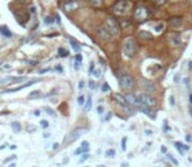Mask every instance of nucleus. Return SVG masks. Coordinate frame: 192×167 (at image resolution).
I'll use <instances>...</instances> for the list:
<instances>
[{
    "label": "nucleus",
    "mask_w": 192,
    "mask_h": 167,
    "mask_svg": "<svg viewBox=\"0 0 192 167\" xmlns=\"http://www.w3.org/2000/svg\"><path fill=\"white\" fill-rule=\"evenodd\" d=\"M122 50H123V54H124L125 58L133 59L135 56H136V54H137V50H139L136 39H135L133 37L125 38L124 42H123V47H122Z\"/></svg>",
    "instance_id": "nucleus-1"
},
{
    "label": "nucleus",
    "mask_w": 192,
    "mask_h": 167,
    "mask_svg": "<svg viewBox=\"0 0 192 167\" xmlns=\"http://www.w3.org/2000/svg\"><path fill=\"white\" fill-rule=\"evenodd\" d=\"M131 8H132L131 0H118L114 4V7L111 8V11L116 16H124L131 11Z\"/></svg>",
    "instance_id": "nucleus-2"
},
{
    "label": "nucleus",
    "mask_w": 192,
    "mask_h": 167,
    "mask_svg": "<svg viewBox=\"0 0 192 167\" xmlns=\"http://www.w3.org/2000/svg\"><path fill=\"white\" fill-rule=\"evenodd\" d=\"M105 26L107 28V30L111 33L112 37H119L120 36V30H122V26L120 22H118V20L112 16H108L106 21H105Z\"/></svg>",
    "instance_id": "nucleus-3"
},
{
    "label": "nucleus",
    "mask_w": 192,
    "mask_h": 167,
    "mask_svg": "<svg viewBox=\"0 0 192 167\" xmlns=\"http://www.w3.org/2000/svg\"><path fill=\"white\" fill-rule=\"evenodd\" d=\"M119 85L123 90H132L135 87V80L125 72L119 73Z\"/></svg>",
    "instance_id": "nucleus-4"
},
{
    "label": "nucleus",
    "mask_w": 192,
    "mask_h": 167,
    "mask_svg": "<svg viewBox=\"0 0 192 167\" xmlns=\"http://www.w3.org/2000/svg\"><path fill=\"white\" fill-rule=\"evenodd\" d=\"M133 17L137 22H145V21L150 17V11L149 8H146L145 5H139L136 9H135Z\"/></svg>",
    "instance_id": "nucleus-5"
},
{
    "label": "nucleus",
    "mask_w": 192,
    "mask_h": 167,
    "mask_svg": "<svg viewBox=\"0 0 192 167\" xmlns=\"http://www.w3.org/2000/svg\"><path fill=\"white\" fill-rule=\"evenodd\" d=\"M139 98H140L142 104H146V106H150V107H156L157 106V101L149 94H140V95H139Z\"/></svg>",
    "instance_id": "nucleus-6"
},
{
    "label": "nucleus",
    "mask_w": 192,
    "mask_h": 167,
    "mask_svg": "<svg viewBox=\"0 0 192 167\" xmlns=\"http://www.w3.org/2000/svg\"><path fill=\"white\" fill-rule=\"evenodd\" d=\"M86 132V128H76L75 131H72L71 133H69V137L67 141L69 144H72V142H75L77 138H80V136H82Z\"/></svg>",
    "instance_id": "nucleus-7"
},
{
    "label": "nucleus",
    "mask_w": 192,
    "mask_h": 167,
    "mask_svg": "<svg viewBox=\"0 0 192 167\" xmlns=\"http://www.w3.org/2000/svg\"><path fill=\"white\" fill-rule=\"evenodd\" d=\"M125 99H127V102H128L129 106H132V107L140 108L141 104H142L140 98H139V95H135V94H127V95H125Z\"/></svg>",
    "instance_id": "nucleus-8"
},
{
    "label": "nucleus",
    "mask_w": 192,
    "mask_h": 167,
    "mask_svg": "<svg viewBox=\"0 0 192 167\" xmlns=\"http://www.w3.org/2000/svg\"><path fill=\"white\" fill-rule=\"evenodd\" d=\"M97 36L101 38L102 41H106V42H107V41H110L111 37H112V36H111V33L107 30L106 26H99V28L97 29Z\"/></svg>",
    "instance_id": "nucleus-9"
},
{
    "label": "nucleus",
    "mask_w": 192,
    "mask_h": 167,
    "mask_svg": "<svg viewBox=\"0 0 192 167\" xmlns=\"http://www.w3.org/2000/svg\"><path fill=\"white\" fill-rule=\"evenodd\" d=\"M140 110H141L142 112H145L146 115L150 118V119H156V111L153 110V107H150V106H146V104H141Z\"/></svg>",
    "instance_id": "nucleus-10"
},
{
    "label": "nucleus",
    "mask_w": 192,
    "mask_h": 167,
    "mask_svg": "<svg viewBox=\"0 0 192 167\" xmlns=\"http://www.w3.org/2000/svg\"><path fill=\"white\" fill-rule=\"evenodd\" d=\"M112 98H114V101L115 102H118V104H120L122 107H127V106H129L128 104V102H127V99H125V97H123L122 94H114L112 95Z\"/></svg>",
    "instance_id": "nucleus-11"
},
{
    "label": "nucleus",
    "mask_w": 192,
    "mask_h": 167,
    "mask_svg": "<svg viewBox=\"0 0 192 167\" xmlns=\"http://www.w3.org/2000/svg\"><path fill=\"white\" fill-rule=\"evenodd\" d=\"M78 8V3L75 2V0H71V2H67L64 4V9L67 12H72V11H76Z\"/></svg>",
    "instance_id": "nucleus-12"
},
{
    "label": "nucleus",
    "mask_w": 192,
    "mask_h": 167,
    "mask_svg": "<svg viewBox=\"0 0 192 167\" xmlns=\"http://www.w3.org/2000/svg\"><path fill=\"white\" fill-rule=\"evenodd\" d=\"M170 42L174 47H179L182 45V38L179 34H173V36H170Z\"/></svg>",
    "instance_id": "nucleus-13"
},
{
    "label": "nucleus",
    "mask_w": 192,
    "mask_h": 167,
    "mask_svg": "<svg viewBox=\"0 0 192 167\" xmlns=\"http://www.w3.org/2000/svg\"><path fill=\"white\" fill-rule=\"evenodd\" d=\"M142 86L145 87L146 91H149V93H153V91H156V86L153 82L148 81V80H142Z\"/></svg>",
    "instance_id": "nucleus-14"
},
{
    "label": "nucleus",
    "mask_w": 192,
    "mask_h": 167,
    "mask_svg": "<svg viewBox=\"0 0 192 167\" xmlns=\"http://www.w3.org/2000/svg\"><path fill=\"white\" fill-rule=\"evenodd\" d=\"M170 25H171L173 28H180L183 25L182 17H173V19H170Z\"/></svg>",
    "instance_id": "nucleus-15"
},
{
    "label": "nucleus",
    "mask_w": 192,
    "mask_h": 167,
    "mask_svg": "<svg viewBox=\"0 0 192 167\" xmlns=\"http://www.w3.org/2000/svg\"><path fill=\"white\" fill-rule=\"evenodd\" d=\"M139 38L144 39V41H149V39L153 38V36H152V33L146 32V30H141V32L139 33Z\"/></svg>",
    "instance_id": "nucleus-16"
},
{
    "label": "nucleus",
    "mask_w": 192,
    "mask_h": 167,
    "mask_svg": "<svg viewBox=\"0 0 192 167\" xmlns=\"http://www.w3.org/2000/svg\"><path fill=\"white\" fill-rule=\"evenodd\" d=\"M34 82H36V81H30V82L24 84V85H21V86H17V87H12V89H8L7 91H9V93H12V91H19V90H22V89H25V87H28V86H30V85H33Z\"/></svg>",
    "instance_id": "nucleus-17"
},
{
    "label": "nucleus",
    "mask_w": 192,
    "mask_h": 167,
    "mask_svg": "<svg viewBox=\"0 0 192 167\" xmlns=\"http://www.w3.org/2000/svg\"><path fill=\"white\" fill-rule=\"evenodd\" d=\"M0 34L4 37H12V32L7 26H0Z\"/></svg>",
    "instance_id": "nucleus-18"
},
{
    "label": "nucleus",
    "mask_w": 192,
    "mask_h": 167,
    "mask_svg": "<svg viewBox=\"0 0 192 167\" xmlns=\"http://www.w3.org/2000/svg\"><path fill=\"white\" fill-rule=\"evenodd\" d=\"M89 2L91 4V7H94V8H99L103 5V0H89Z\"/></svg>",
    "instance_id": "nucleus-19"
},
{
    "label": "nucleus",
    "mask_w": 192,
    "mask_h": 167,
    "mask_svg": "<svg viewBox=\"0 0 192 167\" xmlns=\"http://www.w3.org/2000/svg\"><path fill=\"white\" fill-rule=\"evenodd\" d=\"M120 26H122L123 29L129 28V26H132V21H131V20H122V21H120Z\"/></svg>",
    "instance_id": "nucleus-20"
},
{
    "label": "nucleus",
    "mask_w": 192,
    "mask_h": 167,
    "mask_svg": "<svg viewBox=\"0 0 192 167\" xmlns=\"http://www.w3.org/2000/svg\"><path fill=\"white\" fill-rule=\"evenodd\" d=\"M163 29H165V24H163V22H159V24H157V25L154 26V32H156V33H162Z\"/></svg>",
    "instance_id": "nucleus-21"
},
{
    "label": "nucleus",
    "mask_w": 192,
    "mask_h": 167,
    "mask_svg": "<svg viewBox=\"0 0 192 167\" xmlns=\"http://www.w3.org/2000/svg\"><path fill=\"white\" fill-rule=\"evenodd\" d=\"M69 43H71V46L73 47V50H75L76 52L80 51V45H78V43L75 41V39H69Z\"/></svg>",
    "instance_id": "nucleus-22"
},
{
    "label": "nucleus",
    "mask_w": 192,
    "mask_h": 167,
    "mask_svg": "<svg viewBox=\"0 0 192 167\" xmlns=\"http://www.w3.org/2000/svg\"><path fill=\"white\" fill-rule=\"evenodd\" d=\"M58 54H59V56H62V58H67V56L69 55L68 51L65 50V48H63V47H60L59 50H58Z\"/></svg>",
    "instance_id": "nucleus-23"
},
{
    "label": "nucleus",
    "mask_w": 192,
    "mask_h": 167,
    "mask_svg": "<svg viewBox=\"0 0 192 167\" xmlns=\"http://www.w3.org/2000/svg\"><path fill=\"white\" fill-rule=\"evenodd\" d=\"M152 3L159 7V5H165V4L167 3V0H152Z\"/></svg>",
    "instance_id": "nucleus-24"
},
{
    "label": "nucleus",
    "mask_w": 192,
    "mask_h": 167,
    "mask_svg": "<svg viewBox=\"0 0 192 167\" xmlns=\"http://www.w3.org/2000/svg\"><path fill=\"white\" fill-rule=\"evenodd\" d=\"M106 157H108V158L115 157V150H114V149H108V150H106Z\"/></svg>",
    "instance_id": "nucleus-25"
},
{
    "label": "nucleus",
    "mask_w": 192,
    "mask_h": 167,
    "mask_svg": "<svg viewBox=\"0 0 192 167\" xmlns=\"http://www.w3.org/2000/svg\"><path fill=\"white\" fill-rule=\"evenodd\" d=\"M90 108H91V98H88V101H86V103H85L84 110H85V111H89Z\"/></svg>",
    "instance_id": "nucleus-26"
},
{
    "label": "nucleus",
    "mask_w": 192,
    "mask_h": 167,
    "mask_svg": "<svg viewBox=\"0 0 192 167\" xmlns=\"http://www.w3.org/2000/svg\"><path fill=\"white\" fill-rule=\"evenodd\" d=\"M12 129L15 131V132H20L21 131V127L19 123H12Z\"/></svg>",
    "instance_id": "nucleus-27"
},
{
    "label": "nucleus",
    "mask_w": 192,
    "mask_h": 167,
    "mask_svg": "<svg viewBox=\"0 0 192 167\" xmlns=\"http://www.w3.org/2000/svg\"><path fill=\"white\" fill-rule=\"evenodd\" d=\"M81 61H82V56L80 54H77L76 55V68L78 67V63H81Z\"/></svg>",
    "instance_id": "nucleus-28"
},
{
    "label": "nucleus",
    "mask_w": 192,
    "mask_h": 167,
    "mask_svg": "<svg viewBox=\"0 0 192 167\" xmlns=\"http://www.w3.org/2000/svg\"><path fill=\"white\" fill-rule=\"evenodd\" d=\"M84 102H85V97H84V95H80V97L77 98V103H78V104H84Z\"/></svg>",
    "instance_id": "nucleus-29"
},
{
    "label": "nucleus",
    "mask_w": 192,
    "mask_h": 167,
    "mask_svg": "<svg viewBox=\"0 0 192 167\" xmlns=\"http://www.w3.org/2000/svg\"><path fill=\"white\" fill-rule=\"evenodd\" d=\"M93 74H94V77H101V71H99V69H94L93 71Z\"/></svg>",
    "instance_id": "nucleus-30"
},
{
    "label": "nucleus",
    "mask_w": 192,
    "mask_h": 167,
    "mask_svg": "<svg viewBox=\"0 0 192 167\" xmlns=\"http://www.w3.org/2000/svg\"><path fill=\"white\" fill-rule=\"evenodd\" d=\"M108 90H110V86L107 85V82H105L102 85V91H108Z\"/></svg>",
    "instance_id": "nucleus-31"
},
{
    "label": "nucleus",
    "mask_w": 192,
    "mask_h": 167,
    "mask_svg": "<svg viewBox=\"0 0 192 167\" xmlns=\"http://www.w3.org/2000/svg\"><path fill=\"white\" fill-rule=\"evenodd\" d=\"M89 87H90V89H95V87H97V85H95V82L93 80L89 81Z\"/></svg>",
    "instance_id": "nucleus-32"
},
{
    "label": "nucleus",
    "mask_w": 192,
    "mask_h": 167,
    "mask_svg": "<svg viewBox=\"0 0 192 167\" xmlns=\"http://www.w3.org/2000/svg\"><path fill=\"white\" fill-rule=\"evenodd\" d=\"M41 125H42V128H47V127H49V121H47V120H42L41 121Z\"/></svg>",
    "instance_id": "nucleus-33"
},
{
    "label": "nucleus",
    "mask_w": 192,
    "mask_h": 167,
    "mask_svg": "<svg viewBox=\"0 0 192 167\" xmlns=\"http://www.w3.org/2000/svg\"><path fill=\"white\" fill-rule=\"evenodd\" d=\"M39 94V91H33V93H30V95H29V98H34V97H38Z\"/></svg>",
    "instance_id": "nucleus-34"
},
{
    "label": "nucleus",
    "mask_w": 192,
    "mask_h": 167,
    "mask_svg": "<svg viewBox=\"0 0 192 167\" xmlns=\"http://www.w3.org/2000/svg\"><path fill=\"white\" fill-rule=\"evenodd\" d=\"M167 157H169V159H170V161H171V162H173V163H174V165H178V161H177V159H174V157H173L171 154H169Z\"/></svg>",
    "instance_id": "nucleus-35"
},
{
    "label": "nucleus",
    "mask_w": 192,
    "mask_h": 167,
    "mask_svg": "<svg viewBox=\"0 0 192 167\" xmlns=\"http://www.w3.org/2000/svg\"><path fill=\"white\" fill-rule=\"evenodd\" d=\"M45 110H46V111L49 112V114H51L52 116H56V115H55V111H54V110H51V108H49V107H46Z\"/></svg>",
    "instance_id": "nucleus-36"
},
{
    "label": "nucleus",
    "mask_w": 192,
    "mask_h": 167,
    "mask_svg": "<svg viewBox=\"0 0 192 167\" xmlns=\"http://www.w3.org/2000/svg\"><path fill=\"white\" fill-rule=\"evenodd\" d=\"M125 141H127V138H123V140H122V149H123V150H125V149H127V146H125Z\"/></svg>",
    "instance_id": "nucleus-37"
},
{
    "label": "nucleus",
    "mask_w": 192,
    "mask_h": 167,
    "mask_svg": "<svg viewBox=\"0 0 192 167\" xmlns=\"http://www.w3.org/2000/svg\"><path fill=\"white\" fill-rule=\"evenodd\" d=\"M89 157H90L89 154H84V155H82V157L80 158V162H84V161H86V159H88Z\"/></svg>",
    "instance_id": "nucleus-38"
},
{
    "label": "nucleus",
    "mask_w": 192,
    "mask_h": 167,
    "mask_svg": "<svg viewBox=\"0 0 192 167\" xmlns=\"http://www.w3.org/2000/svg\"><path fill=\"white\" fill-rule=\"evenodd\" d=\"M46 24H52V19H51V17H46Z\"/></svg>",
    "instance_id": "nucleus-39"
},
{
    "label": "nucleus",
    "mask_w": 192,
    "mask_h": 167,
    "mask_svg": "<svg viewBox=\"0 0 192 167\" xmlns=\"http://www.w3.org/2000/svg\"><path fill=\"white\" fill-rule=\"evenodd\" d=\"M97 111H98V114H103V107L99 106V107L97 108Z\"/></svg>",
    "instance_id": "nucleus-40"
},
{
    "label": "nucleus",
    "mask_w": 192,
    "mask_h": 167,
    "mask_svg": "<svg viewBox=\"0 0 192 167\" xmlns=\"http://www.w3.org/2000/svg\"><path fill=\"white\" fill-rule=\"evenodd\" d=\"M170 103L174 106V103H175V99H174V97H170Z\"/></svg>",
    "instance_id": "nucleus-41"
},
{
    "label": "nucleus",
    "mask_w": 192,
    "mask_h": 167,
    "mask_svg": "<svg viewBox=\"0 0 192 167\" xmlns=\"http://www.w3.org/2000/svg\"><path fill=\"white\" fill-rule=\"evenodd\" d=\"M93 71H94V64L91 63V65H90V69H89V72H90V73H93Z\"/></svg>",
    "instance_id": "nucleus-42"
},
{
    "label": "nucleus",
    "mask_w": 192,
    "mask_h": 167,
    "mask_svg": "<svg viewBox=\"0 0 192 167\" xmlns=\"http://www.w3.org/2000/svg\"><path fill=\"white\" fill-rule=\"evenodd\" d=\"M84 81H80V84H78V87H80V89H82V87H84Z\"/></svg>",
    "instance_id": "nucleus-43"
},
{
    "label": "nucleus",
    "mask_w": 192,
    "mask_h": 167,
    "mask_svg": "<svg viewBox=\"0 0 192 167\" xmlns=\"http://www.w3.org/2000/svg\"><path fill=\"white\" fill-rule=\"evenodd\" d=\"M55 20H56V22H58V24H60V17L58 15H55Z\"/></svg>",
    "instance_id": "nucleus-44"
},
{
    "label": "nucleus",
    "mask_w": 192,
    "mask_h": 167,
    "mask_svg": "<svg viewBox=\"0 0 192 167\" xmlns=\"http://www.w3.org/2000/svg\"><path fill=\"white\" fill-rule=\"evenodd\" d=\"M29 63H30V64H32V65H37V64H38V61H34V60H30V61H29Z\"/></svg>",
    "instance_id": "nucleus-45"
},
{
    "label": "nucleus",
    "mask_w": 192,
    "mask_h": 167,
    "mask_svg": "<svg viewBox=\"0 0 192 167\" xmlns=\"http://www.w3.org/2000/svg\"><path fill=\"white\" fill-rule=\"evenodd\" d=\"M145 133H146V135H152V131H149V129H145Z\"/></svg>",
    "instance_id": "nucleus-46"
},
{
    "label": "nucleus",
    "mask_w": 192,
    "mask_h": 167,
    "mask_svg": "<svg viewBox=\"0 0 192 167\" xmlns=\"http://www.w3.org/2000/svg\"><path fill=\"white\" fill-rule=\"evenodd\" d=\"M188 68L192 69V61H190V64H188Z\"/></svg>",
    "instance_id": "nucleus-47"
},
{
    "label": "nucleus",
    "mask_w": 192,
    "mask_h": 167,
    "mask_svg": "<svg viewBox=\"0 0 192 167\" xmlns=\"http://www.w3.org/2000/svg\"><path fill=\"white\" fill-rule=\"evenodd\" d=\"M190 102H191V104H192V94H190Z\"/></svg>",
    "instance_id": "nucleus-48"
},
{
    "label": "nucleus",
    "mask_w": 192,
    "mask_h": 167,
    "mask_svg": "<svg viewBox=\"0 0 192 167\" xmlns=\"http://www.w3.org/2000/svg\"><path fill=\"white\" fill-rule=\"evenodd\" d=\"M63 2H64V3H67V2H71V0H63Z\"/></svg>",
    "instance_id": "nucleus-49"
},
{
    "label": "nucleus",
    "mask_w": 192,
    "mask_h": 167,
    "mask_svg": "<svg viewBox=\"0 0 192 167\" xmlns=\"http://www.w3.org/2000/svg\"><path fill=\"white\" fill-rule=\"evenodd\" d=\"M190 114H192V108L191 107H190Z\"/></svg>",
    "instance_id": "nucleus-50"
}]
</instances>
